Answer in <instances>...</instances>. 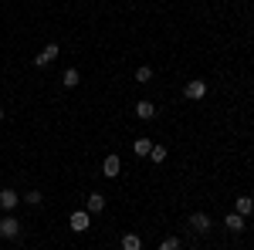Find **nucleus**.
Here are the masks:
<instances>
[{
    "label": "nucleus",
    "instance_id": "1",
    "mask_svg": "<svg viewBox=\"0 0 254 250\" xmlns=\"http://www.w3.org/2000/svg\"><path fill=\"white\" fill-rule=\"evenodd\" d=\"M68 227H71L75 233H85L88 227H92V213L88 210H75L71 216H68Z\"/></svg>",
    "mask_w": 254,
    "mask_h": 250
},
{
    "label": "nucleus",
    "instance_id": "14",
    "mask_svg": "<svg viewBox=\"0 0 254 250\" xmlns=\"http://www.w3.org/2000/svg\"><path fill=\"white\" fill-rule=\"evenodd\" d=\"M132 152H136V155H149V152H153V142H149V139H136Z\"/></svg>",
    "mask_w": 254,
    "mask_h": 250
},
{
    "label": "nucleus",
    "instance_id": "3",
    "mask_svg": "<svg viewBox=\"0 0 254 250\" xmlns=\"http://www.w3.org/2000/svg\"><path fill=\"white\" fill-rule=\"evenodd\" d=\"M183 95L190 98V101H200V98H207V81H200V78H193V81H187Z\"/></svg>",
    "mask_w": 254,
    "mask_h": 250
},
{
    "label": "nucleus",
    "instance_id": "8",
    "mask_svg": "<svg viewBox=\"0 0 254 250\" xmlns=\"http://www.w3.org/2000/svg\"><path fill=\"white\" fill-rule=\"evenodd\" d=\"M153 115H156V105H153V101H146V98H142V101H136V118L149 122Z\"/></svg>",
    "mask_w": 254,
    "mask_h": 250
},
{
    "label": "nucleus",
    "instance_id": "11",
    "mask_svg": "<svg viewBox=\"0 0 254 250\" xmlns=\"http://www.w3.org/2000/svg\"><path fill=\"white\" fill-rule=\"evenodd\" d=\"M224 227H227L231 233H241L244 230V216H241V213H231V216L224 220Z\"/></svg>",
    "mask_w": 254,
    "mask_h": 250
},
{
    "label": "nucleus",
    "instance_id": "7",
    "mask_svg": "<svg viewBox=\"0 0 254 250\" xmlns=\"http://www.w3.org/2000/svg\"><path fill=\"white\" fill-rule=\"evenodd\" d=\"M58 51H61L58 44H48V48H44V51H41L38 58H34V64H38V68H44V64H51V61L58 58Z\"/></svg>",
    "mask_w": 254,
    "mask_h": 250
},
{
    "label": "nucleus",
    "instance_id": "15",
    "mask_svg": "<svg viewBox=\"0 0 254 250\" xmlns=\"http://www.w3.org/2000/svg\"><path fill=\"white\" fill-rule=\"evenodd\" d=\"M149 78H153V68H146V64H142V68H136V81H139V85H146Z\"/></svg>",
    "mask_w": 254,
    "mask_h": 250
},
{
    "label": "nucleus",
    "instance_id": "2",
    "mask_svg": "<svg viewBox=\"0 0 254 250\" xmlns=\"http://www.w3.org/2000/svg\"><path fill=\"white\" fill-rule=\"evenodd\" d=\"M0 237H3V240H17L20 237V220L3 216V220H0Z\"/></svg>",
    "mask_w": 254,
    "mask_h": 250
},
{
    "label": "nucleus",
    "instance_id": "10",
    "mask_svg": "<svg viewBox=\"0 0 254 250\" xmlns=\"http://www.w3.org/2000/svg\"><path fill=\"white\" fill-rule=\"evenodd\" d=\"M85 210H88V213H102V210H105V196H102V193H92L88 203H85Z\"/></svg>",
    "mask_w": 254,
    "mask_h": 250
},
{
    "label": "nucleus",
    "instance_id": "9",
    "mask_svg": "<svg viewBox=\"0 0 254 250\" xmlns=\"http://www.w3.org/2000/svg\"><path fill=\"white\" fill-rule=\"evenodd\" d=\"M234 213H241V216L248 220V216L254 213V200H251V196H237V203H234Z\"/></svg>",
    "mask_w": 254,
    "mask_h": 250
},
{
    "label": "nucleus",
    "instance_id": "5",
    "mask_svg": "<svg viewBox=\"0 0 254 250\" xmlns=\"http://www.w3.org/2000/svg\"><path fill=\"white\" fill-rule=\"evenodd\" d=\"M17 203H20V196L14 190H0V210H17Z\"/></svg>",
    "mask_w": 254,
    "mask_h": 250
},
{
    "label": "nucleus",
    "instance_id": "13",
    "mask_svg": "<svg viewBox=\"0 0 254 250\" xmlns=\"http://www.w3.org/2000/svg\"><path fill=\"white\" fill-rule=\"evenodd\" d=\"M61 81H64V85H68V88H78V81H81V71H78V68H68V71H64V78H61Z\"/></svg>",
    "mask_w": 254,
    "mask_h": 250
},
{
    "label": "nucleus",
    "instance_id": "19",
    "mask_svg": "<svg viewBox=\"0 0 254 250\" xmlns=\"http://www.w3.org/2000/svg\"><path fill=\"white\" fill-rule=\"evenodd\" d=\"M0 118H3V105H0Z\"/></svg>",
    "mask_w": 254,
    "mask_h": 250
},
{
    "label": "nucleus",
    "instance_id": "16",
    "mask_svg": "<svg viewBox=\"0 0 254 250\" xmlns=\"http://www.w3.org/2000/svg\"><path fill=\"white\" fill-rule=\"evenodd\" d=\"M159 250H180V240L176 237H163L159 240Z\"/></svg>",
    "mask_w": 254,
    "mask_h": 250
},
{
    "label": "nucleus",
    "instance_id": "12",
    "mask_svg": "<svg viewBox=\"0 0 254 250\" xmlns=\"http://www.w3.org/2000/svg\"><path fill=\"white\" fill-rule=\"evenodd\" d=\"M122 250H142V237L139 233H126L122 237Z\"/></svg>",
    "mask_w": 254,
    "mask_h": 250
},
{
    "label": "nucleus",
    "instance_id": "17",
    "mask_svg": "<svg viewBox=\"0 0 254 250\" xmlns=\"http://www.w3.org/2000/svg\"><path fill=\"white\" fill-rule=\"evenodd\" d=\"M24 203H27V206H38V203H41V193H38V190H27Z\"/></svg>",
    "mask_w": 254,
    "mask_h": 250
},
{
    "label": "nucleus",
    "instance_id": "4",
    "mask_svg": "<svg viewBox=\"0 0 254 250\" xmlns=\"http://www.w3.org/2000/svg\"><path fill=\"white\" fill-rule=\"evenodd\" d=\"M102 173L109 176V179H116V176L122 173V159H119V155H112V152H109V155H105V162H102Z\"/></svg>",
    "mask_w": 254,
    "mask_h": 250
},
{
    "label": "nucleus",
    "instance_id": "6",
    "mask_svg": "<svg viewBox=\"0 0 254 250\" xmlns=\"http://www.w3.org/2000/svg\"><path fill=\"white\" fill-rule=\"evenodd\" d=\"M190 227H193L196 233H207L214 223H210V216H207V213H190Z\"/></svg>",
    "mask_w": 254,
    "mask_h": 250
},
{
    "label": "nucleus",
    "instance_id": "18",
    "mask_svg": "<svg viewBox=\"0 0 254 250\" xmlns=\"http://www.w3.org/2000/svg\"><path fill=\"white\" fill-rule=\"evenodd\" d=\"M149 159H153V162H163V159H166V149H163V146H153Z\"/></svg>",
    "mask_w": 254,
    "mask_h": 250
}]
</instances>
